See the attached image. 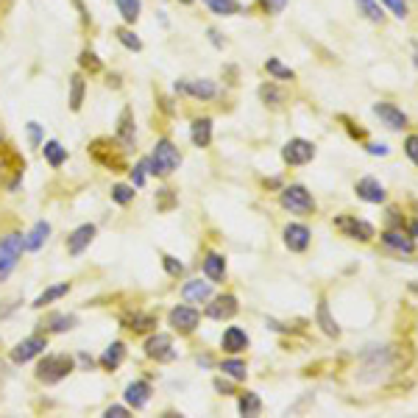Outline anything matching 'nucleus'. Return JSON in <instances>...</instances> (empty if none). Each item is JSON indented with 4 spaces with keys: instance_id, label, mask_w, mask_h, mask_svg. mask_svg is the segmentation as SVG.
Returning a JSON list of instances; mask_svg holds the SVG:
<instances>
[{
    "instance_id": "nucleus-1",
    "label": "nucleus",
    "mask_w": 418,
    "mask_h": 418,
    "mask_svg": "<svg viewBox=\"0 0 418 418\" xmlns=\"http://www.w3.org/2000/svg\"><path fill=\"white\" fill-rule=\"evenodd\" d=\"M399 368V351L396 346H368L360 354L357 382L360 385H379Z\"/></svg>"
},
{
    "instance_id": "nucleus-2",
    "label": "nucleus",
    "mask_w": 418,
    "mask_h": 418,
    "mask_svg": "<svg viewBox=\"0 0 418 418\" xmlns=\"http://www.w3.org/2000/svg\"><path fill=\"white\" fill-rule=\"evenodd\" d=\"M145 159H148V176L167 179V176H173V173L179 170V165H182V151L176 148L173 139L162 137V139H156L151 156H145Z\"/></svg>"
},
{
    "instance_id": "nucleus-3",
    "label": "nucleus",
    "mask_w": 418,
    "mask_h": 418,
    "mask_svg": "<svg viewBox=\"0 0 418 418\" xmlns=\"http://www.w3.org/2000/svg\"><path fill=\"white\" fill-rule=\"evenodd\" d=\"M75 371V360L68 354H45L37 365V379L42 385H59Z\"/></svg>"
},
{
    "instance_id": "nucleus-4",
    "label": "nucleus",
    "mask_w": 418,
    "mask_h": 418,
    "mask_svg": "<svg viewBox=\"0 0 418 418\" xmlns=\"http://www.w3.org/2000/svg\"><path fill=\"white\" fill-rule=\"evenodd\" d=\"M23 254H25V234L23 232H8L0 240V281H6L14 274Z\"/></svg>"
},
{
    "instance_id": "nucleus-5",
    "label": "nucleus",
    "mask_w": 418,
    "mask_h": 418,
    "mask_svg": "<svg viewBox=\"0 0 418 418\" xmlns=\"http://www.w3.org/2000/svg\"><path fill=\"white\" fill-rule=\"evenodd\" d=\"M279 204L281 209L293 212V215H312L315 212V198L304 184H290L279 193Z\"/></svg>"
},
{
    "instance_id": "nucleus-6",
    "label": "nucleus",
    "mask_w": 418,
    "mask_h": 418,
    "mask_svg": "<svg viewBox=\"0 0 418 418\" xmlns=\"http://www.w3.org/2000/svg\"><path fill=\"white\" fill-rule=\"evenodd\" d=\"M315 142H310V139L304 137H293L284 142V148H281V159H284V165H290V167H301V165H307V162H312L315 159Z\"/></svg>"
},
{
    "instance_id": "nucleus-7",
    "label": "nucleus",
    "mask_w": 418,
    "mask_h": 418,
    "mask_svg": "<svg viewBox=\"0 0 418 418\" xmlns=\"http://www.w3.org/2000/svg\"><path fill=\"white\" fill-rule=\"evenodd\" d=\"M179 95H190L196 101H215L217 98V84L212 78H179L173 84Z\"/></svg>"
},
{
    "instance_id": "nucleus-8",
    "label": "nucleus",
    "mask_w": 418,
    "mask_h": 418,
    "mask_svg": "<svg viewBox=\"0 0 418 418\" xmlns=\"http://www.w3.org/2000/svg\"><path fill=\"white\" fill-rule=\"evenodd\" d=\"M167 321H170L173 332H179V335H193V332L198 329V324H201V312H198L196 307H190V304H176V307L170 310Z\"/></svg>"
},
{
    "instance_id": "nucleus-9",
    "label": "nucleus",
    "mask_w": 418,
    "mask_h": 418,
    "mask_svg": "<svg viewBox=\"0 0 418 418\" xmlns=\"http://www.w3.org/2000/svg\"><path fill=\"white\" fill-rule=\"evenodd\" d=\"M45 348H48V335H28L25 341H20L17 346L11 348V362H17V365H25V362H31V360H37L39 354H45Z\"/></svg>"
},
{
    "instance_id": "nucleus-10",
    "label": "nucleus",
    "mask_w": 418,
    "mask_h": 418,
    "mask_svg": "<svg viewBox=\"0 0 418 418\" xmlns=\"http://www.w3.org/2000/svg\"><path fill=\"white\" fill-rule=\"evenodd\" d=\"M145 357L156 360V362H173L176 360V348H173V338L167 332H153L145 341Z\"/></svg>"
},
{
    "instance_id": "nucleus-11",
    "label": "nucleus",
    "mask_w": 418,
    "mask_h": 418,
    "mask_svg": "<svg viewBox=\"0 0 418 418\" xmlns=\"http://www.w3.org/2000/svg\"><path fill=\"white\" fill-rule=\"evenodd\" d=\"M374 115H376L391 132L407 129V115H405L396 103H391V101H376V103H374Z\"/></svg>"
},
{
    "instance_id": "nucleus-12",
    "label": "nucleus",
    "mask_w": 418,
    "mask_h": 418,
    "mask_svg": "<svg viewBox=\"0 0 418 418\" xmlns=\"http://www.w3.org/2000/svg\"><path fill=\"white\" fill-rule=\"evenodd\" d=\"M281 237H284V246L293 254H304L310 248V243H312V232L304 223H287L284 232H281Z\"/></svg>"
},
{
    "instance_id": "nucleus-13",
    "label": "nucleus",
    "mask_w": 418,
    "mask_h": 418,
    "mask_svg": "<svg viewBox=\"0 0 418 418\" xmlns=\"http://www.w3.org/2000/svg\"><path fill=\"white\" fill-rule=\"evenodd\" d=\"M95 234H98V226H95V223H81L78 229H72V232H70V237H68V254L70 257H81V254L92 246Z\"/></svg>"
},
{
    "instance_id": "nucleus-14",
    "label": "nucleus",
    "mask_w": 418,
    "mask_h": 418,
    "mask_svg": "<svg viewBox=\"0 0 418 418\" xmlns=\"http://www.w3.org/2000/svg\"><path fill=\"white\" fill-rule=\"evenodd\" d=\"M237 310H240L237 296L223 293V296H217V298H209L207 318H212V321H229V318H234V315H237Z\"/></svg>"
},
{
    "instance_id": "nucleus-15",
    "label": "nucleus",
    "mask_w": 418,
    "mask_h": 418,
    "mask_svg": "<svg viewBox=\"0 0 418 418\" xmlns=\"http://www.w3.org/2000/svg\"><path fill=\"white\" fill-rule=\"evenodd\" d=\"M134 139H137V129H134V112H132V106H123V112H120V118H118L115 142H118L123 151H132V148H134Z\"/></svg>"
},
{
    "instance_id": "nucleus-16",
    "label": "nucleus",
    "mask_w": 418,
    "mask_h": 418,
    "mask_svg": "<svg viewBox=\"0 0 418 418\" xmlns=\"http://www.w3.org/2000/svg\"><path fill=\"white\" fill-rule=\"evenodd\" d=\"M335 226L351 237V240H360V243H368L371 237H374V226L368 223V220H357L354 215H346V217H338L335 220Z\"/></svg>"
},
{
    "instance_id": "nucleus-17",
    "label": "nucleus",
    "mask_w": 418,
    "mask_h": 418,
    "mask_svg": "<svg viewBox=\"0 0 418 418\" xmlns=\"http://www.w3.org/2000/svg\"><path fill=\"white\" fill-rule=\"evenodd\" d=\"M354 193H357V198H362L365 204H385V198H388V193H385L382 182H379V179H374V176L360 179V182L354 184Z\"/></svg>"
},
{
    "instance_id": "nucleus-18",
    "label": "nucleus",
    "mask_w": 418,
    "mask_h": 418,
    "mask_svg": "<svg viewBox=\"0 0 418 418\" xmlns=\"http://www.w3.org/2000/svg\"><path fill=\"white\" fill-rule=\"evenodd\" d=\"M151 393H153V388H151L148 379H134V382L126 385L123 399H126V405H129L132 410H142V407L151 402Z\"/></svg>"
},
{
    "instance_id": "nucleus-19",
    "label": "nucleus",
    "mask_w": 418,
    "mask_h": 418,
    "mask_svg": "<svg viewBox=\"0 0 418 418\" xmlns=\"http://www.w3.org/2000/svg\"><path fill=\"white\" fill-rule=\"evenodd\" d=\"M182 298L187 304H207L212 298V281H204V279H190L182 284Z\"/></svg>"
},
{
    "instance_id": "nucleus-20",
    "label": "nucleus",
    "mask_w": 418,
    "mask_h": 418,
    "mask_svg": "<svg viewBox=\"0 0 418 418\" xmlns=\"http://www.w3.org/2000/svg\"><path fill=\"white\" fill-rule=\"evenodd\" d=\"M84 98H87V72H72L68 81V103L70 112H81L84 106Z\"/></svg>"
},
{
    "instance_id": "nucleus-21",
    "label": "nucleus",
    "mask_w": 418,
    "mask_h": 418,
    "mask_svg": "<svg viewBox=\"0 0 418 418\" xmlns=\"http://www.w3.org/2000/svg\"><path fill=\"white\" fill-rule=\"evenodd\" d=\"M251 343V338L246 335V329H240V327H229L226 332H223V338H220V348L226 351V354H243L246 348Z\"/></svg>"
},
{
    "instance_id": "nucleus-22",
    "label": "nucleus",
    "mask_w": 418,
    "mask_h": 418,
    "mask_svg": "<svg viewBox=\"0 0 418 418\" xmlns=\"http://www.w3.org/2000/svg\"><path fill=\"white\" fill-rule=\"evenodd\" d=\"M382 243H385L388 248L399 251V254H413V251H416V240L407 237V234L399 232V229H388V232H382Z\"/></svg>"
},
{
    "instance_id": "nucleus-23",
    "label": "nucleus",
    "mask_w": 418,
    "mask_h": 418,
    "mask_svg": "<svg viewBox=\"0 0 418 418\" xmlns=\"http://www.w3.org/2000/svg\"><path fill=\"white\" fill-rule=\"evenodd\" d=\"M201 268H204V277H207L212 284H220V281L226 279V260H223V254L209 251L207 257H204V262H201Z\"/></svg>"
},
{
    "instance_id": "nucleus-24",
    "label": "nucleus",
    "mask_w": 418,
    "mask_h": 418,
    "mask_svg": "<svg viewBox=\"0 0 418 418\" xmlns=\"http://www.w3.org/2000/svg\"><path fill=\"white\" fill-rule=\"evenodd\" d=\"M42 327H45V332H51V335H62V332H70V329L78 327V318H75L72 312H53V315H48V321H45Z\"/></svg>"
},
{
    "instance_id": "nucleus-25",
    "label": "nucleus",
    "mask_w": 418,
    "mask_h": 418,
    "mask_svg": "<svg viewBox=\"0 0 418 418\" xmlns=\"http://www.w3.org/2000/svg\"><path fill=\"white\" fill-rule=\"evenodd\" d=\"M190 139L196 148H209L212 145V118H196L190 126Z\"/></svg>"
},
{
    "instance_id": "nucleus-26",
    "label": "nucleus",
    "mask_w": 418,
    "mask_h": 418,
    "mask_svg": "<svg viewBox=\"0 0 418 418\" xmlns=\"http://www.w3.org/2000/svg\"><path fill=\"white\" fill-rule=\"evenodd\" d=\"M42 156L51 167H62L68 162V148L59 142V139H45L42 142Z\"/></svg>"
},
{
    "instance_id": "nucleus-27",
    "label": "nucleus",
    "mask_w": 418,
    "mask_h": 418,
    "mask_svg": "<svg viewBox=\"0 0 418 418\" xmlns=\"http://www.w3.org/2000/svg\"><path fill=\"white\" fill-rule=\"evenodd\" d=\"M51 237V223L48 220H39L34 223V229L25 234V251H39Z\"/></svg>"
},
{
    "instance_id": "nucleus-28",
    "label": "nucleus",
    "mask_w": 418,
    "mask_h": 418,
    "mask_svg": "<svg viewBox=\"0 0 418 418\" xmlns=\"http://www.w3.org/2000/svg\"><path fill=\"white\" fill-rule=\"evenodd\" d=\"M126 360V343H120V341H115V343H109L106 351L101 354V368H106V371H115V368H120V362Z\"/></svg>"
},
{
    "instance_id": "nucleus-29",
    "label": "nucleus",
    "mask_w": 418,
    "mask_h": 418,
    "mask_svg": "<svg viewBox=\"0 0 418 418\" xmlns=\"http://www.w3.org/2000/svg\"><path fill=\"white\" fill-rule=\"evenodd\" d=\"M209 8V14H215V17H237V14H243V3L240 0H204Z\"/></svg>"
},
{
    "instance_id": "nucleus-30",
    "label": "nucleus",
    "mask_w": 418,
    "mask_h": 418,
    "mask_svg": "<svg viewBox=\"0 0 418 418\" xmlns=\"http://www.w3.org/2000/svg\"><path fill=\"white\" fill-rule=\"evenodd\" d=\"M220 371H223V376H229V379H234V382H243V379L248 376V365H246V360H240L237 354H232L229 360H223V362H220Z\"/></svg>"
},
{
    "instance_id": "nucleus-31",
    "label": "nucleus",
    "mask_w": 418,
    "mask_h": 418,
    "mask_svg": "<svg viewBox=\"0 0 418 418\" xmlns=\"http://www.w3.org/2000/svg\"><path fill=\"white\" fill-rule=\"evenodd\" d=\"M354 6H357V11H360L368 23H376V25L385 23V8H382L379 0H354Z\"/></svg>"
},
{
    "instance_id": "nucleus-32",
    "label": "nucleus",
    "mask_w": 418,
    "mask_h": 418,
    "mask_svg": "<svg viewBox=\"0 0 418 418\" xmlns=\"http://www.w3.org/2000/svg\"><path fill=\"white\" fill-rule=\"evenodd\" d=\"M123 324L132 332H151V329H156V315H151V312H132V315L123 318Z\"/></svg>"
},
{
    "instance_id": "nucleus-33",
    "label": "nucleus",
    "mask_w": 418,
    "mask_h": 418,
    "mask_svg": "<svg viewBox=\"0 0 418 418\" xmlns=\"http://www.w3.org/2000/svg\"><path fill=\"white\" fill-rule=\"evenodd\" d=\"M70 293V281H62V284H53V287H48L45 293H39L37 298H34V310H42L45 304H53V301H59V298H65Z\"/></svg>"
},
{
    "instance_id": "nucleus-34",
    "label": "nucleus",
    "mask_w": 418,
    "mask_h": 418,
    "mask_svg": "<svg viewBox=\"0 0 418 418\" xmlns=\"http://www.w3.org/2000/svg\"><path fill=\"white\" fill-rule=\"evenodd\" d=\"M318 324H321V329L329 335V338H341V327H338V321L329 315V304H327V298H321L318 301Z\"/></svg>"
},
{
    "instance_id": "nucleus-35",
    "label": "nucleus",
    "mask_w": 418,
    "mask_h": 418,
    "mask_svg": "<svg viewBox=\"0 0 418 418\" xmlns=\"http://www.w3.org/2000/svg\"><path fill=\"white\" fill-rule=\"evenodd\" d=\"M115 8L126 25H134L142 14V0H115Z\"/></svg>"
},
{
    "instance_id": "nucleus-36",
    "label": "nucleus",
    "mask_w": 418,
    "mask_h": 418,
    "mask_svg": "<svg viewBox=\"0 0 418 418\" xmlns=\"http://www.w3.org/2000/svg\"><path fill=\"white\" fill-rule=\"evenodd\" d=\"M260 101L265 103V106H281L284 103V89L279 87L277 81H265L262 87H260Z\"/></svg>"
},
{
    "instance_id": "nucleus-37",
    "label": "nucleus",
    "mask_w": 418,
    "mask_h": 418,
    "mask_svg": "<svg viewBox=\"0 0 418 418\" xmlns=\"http://www.w3.org/2000/svg\"><path fill=\"white\" fill-rule=\"evenodd\" d=\"M265 72L274 78V81H293L296 78V70L287 68V65H281V59H277V56H271V59H265Z\"/></svg>"
},
{
    "instance_id": "nucleus-38",
    "label": "nucleus",
    "mask_w": 418,
    "mask_h": 418,
    "mask_svg": "<svg viewBox=\"0 0 418 418\" xmlns=\"http://www.w3.org/2000/svg\"><path fill=\"white\" fill-rule=\"evenodd\" d=\"M115 37H118V42H120L126 51H132V53H139V51H142V39L137 37L134 28L120 25V28H115Z\"/></svg>"
},
{
    "instance_id": "nucleus-39",
    "label": "nucleus",
    "mask_w": 418,
    "mask_h": 418,
    "mask_svg": "<svg viewBox=\"0 0 418 418\" xmlns=\"http://www.w3.org/2000/svg\"><path fill=\"white\" fill-rule=\"evenodd\" d=\"M237 410H240L243 416H260L262 399H260L254 391H246V393H240V399H237Z\"/></svg>"
},
{
    "instance_id": "nucleus-40",
    "label": "nucleus",
    "mask_w": 418,
    "mask_h": 418,
    "mask_svg": "<svg viewBox=\"0 0 418 418\" xmlns=\"http://www.w3.org/2000/svg\"><path fill=\"white\" fill-rule=\"evenodd\" d=\"M78 68H81V72L98 75V72H103V62L98 59V53H95L92 48H84V51L78 53Z\"/></svg>"
},
{
    "instance_id": "nucleus-41",
    "label": "nucleus",
    "mask_w": 418,
    "mask_h": 418,
    "mask_svg": "<svg viewBox=\"0 0 418 418\" xmlns=\"http://www.w3.org/2000/svg\"><path fill=\"white\" fill-rule=\"evenodd\" d=\"M134 190H137L134 184H112V201L118 207H129L134 201V196H137Z\"/></svg>"
},
{
    "instance_id": "nucleus-42",
    "label": "nucleus",
    "mask_w": 418,
    "mask_h": 418,
    "mask_svg": "<svg viewBox=\"0 0 418 418\" xmlns=\"http://www.w3.org/2000/svg\"><path fill=\"white\" fill-rule=\"evenodd\" d=\"M379 3L388 6L391 14H393L396 20H407V17H410V6H407V0H379Z\"/></svg>"
},
{
    "instance_id": "nucleus-43",
    "label": "nucleus",
    "mask_w": 418,
    "mask_h": 418,
    "mask_svg": "<svg viewBox=\"0 0 418 418\" xmlns=\"http://www.w3.org/2000/svg\"><path fill=\"white\" fill-rule=\"evenodd\" d=\"M162 268H165V274L173 279H179L184 274V262H179L176 257H170V254H162Z\"/></svg>"
},
{
    "instance_id": "nucleus-44",
    "label": "nucleus",
    "mask_w": 418,
    "mask_h": 418,
    "mask_svg": "<svg viewBox=\"0 0 418 418\" xmlns=\"http://www.w3.org/2000/svg\"><path fill=\"white\" fill-rule=\"evenodd\" d=\"M25 132H28V142H31V148H42V142H45V129H42V123L31 120V123L25 126Z\"/></svg>"
},
{
    "instance_id": "nucleus-45",
    "label": "nucleus",
    "mask_w": 418,
    "mask_h": 418,
    "mask_svg": "<svg viewBox=\"0 0 418 418\" xmlns=\"http://www.w3.org/2000/svg\"><path fill=\"white\" fill-rule=\"evenodd\" d=\"M257 6H260L262 14L277 17V14H281V11L287 8V0H257Z\"/></svg>"
},
{
    "instance_id": "nucleus-46",
    "label": "nucleus",
    "mask_w": 418,
    "mask_h": 418,
    "mask_svg": "<svg viewBox=\"0 0 418 418\" xmlns=\"http://www.w3.org/2000/svg\"><path fill=\"white\" fill-rule=\"evenodd\" d=\"M145 179H148V159H145V156H142V159H139L137 165H134V167H132V184H134V187H142V184H145Z\"/></svg>"
},
{
    "instance_id": "nucleus-47",
    "label": "nucleus",
    "mask_w": 418,
    "mask_h": 418,
    "mask_svg": "<svg viewBox=\"0 0 418 418\" xmlns=\"http://www.w3.org/2000/svg\"><path fill=\"white\" fill-rule=\"evenodd\" d=\"M405 153H407V159L418 167V134H407V137H405Z\"/></svg>"
},
{
    "instance_id": "nucleus-48",
    "label": "nucleus",
    "mask_w": 418,
    "mask_h": 418,
    "mask_svg": "<svg viewBox=\"0 0 418 418\" xmlns=\"http://www.w3.org/2000/svg\"><path fill=\"white\" fill-rule=\"evenodd\" d=\"M103 416L106 418H129L132 416V407H129V405H112V407L103 410Z\"/></svg>"
},
{
    "instance_id": "nucleus-49",
    "label": "nucleus",
    "mask_w": 418,
    "mask_h": 418,
    "mask_svg": "<svg viewBox=\"0 0 418 418\" xmlns=\"http://www.w3.org/2000/svg\"><path fill=\"white\" fill-rule=\"evenodd\" d=\"M72 6H75V11H78L81 25H84V28H87V25H92V17H89V8L84 6V0H72Z\"/></svg>"
},
{
    "instance_id": "nucleus-50",
    "label": "nucleus",
    "mask_w": 418,
    "mask_h": 418,
    "mask_svg": "<svg viewBox=\"0 0 418 418\" xmlns=\"http://www.w3.org/2000/svg\"><path fill=\"white\" fill-rule=\"evenodd\" d=\"M365 151H368L371 156H388V153H391V148H388L385 142H368Z\"/></svg>"
},
{
    "instance_id": "nucleus-51",
    "label": "nucleus",
    "mask_w": 418,
    "mask_h": 418,
    "mask_svg": "<svg viewBox=\"0 0 418 418\" xmlns=\"http://www.w3.org/2000/svg\"><path fill=\"white\" fill-rule=\"evenodd\" d=\"M207 37H209V42H212L217 51H223V48H226V39L220 37V31H217V28H207Z\"/></svg>"
},
{
    "instance_id": "nucleus-52",
    "label": "nucleus",
    "mask_w": 418,
    "mask_h": 418,
    "mask_svg": "<svg viewBox=\"0 0 418 418\" xmlns=\"http://www.w3.org/2000/svg\"><path fill=\"white\" fill-rule=\"evenodd\" d=\"M17 307H20V298H17V301H6V307H0V318H8Z\"/></svg>"
},
{
    "instance_id": "nucleus-53",
    "label": "nucleus",
    "mask_w": 418,
    "mask_h": 418,
    "mask_svg": "<svg viewBox=\"0 0 418 418\" xmlns=\"http://www.w3.org/2000/svg\"><path fill=\"white\" fill-rule=\"evenodd\" d=\"M215 391H217V393H232V385L223 382V379H215Z\"/></svg>"
},
{
    "instance_id": "nucleus-54",
    "label": "nucleus",
    "mask_w": 418,
    "mask_h": 418,
    "mask_svg": "<svg viewBox=\"0 0 418 418\" xmlns=\"http://www.w3.org/2000/svg\"><path fill=\"white\" fill-rule=\"evenodd\" d=\"M78 362H81L84 368H92V365H95V360H92L89 354H78Z\"/></svg>"
},
{
    "instance_id": "nucleus-55",
    "label": "nucleus",
    "mask_w": 418,
    "mask_h": 418,
    "mask_svg": "<svg viewBox=\"0 0 418 418\" xmlns=\"http://www.w3.org/2000/svg\"><path fill=\"white\" fill-rule=\"evenodd\" d=\"M410 237H416V240H418V220H413V223H410Z\"/></svg>"
},
{
    "instance_id": "nucleus-56",
    "label": "nucleus",
    "mask_w": 418,
    "mask_h": 418,
    "mask_svg": "<svg viewBox=\"0 0 418 418\" xmlns=\"http://www.w3.org/2000/svg\"><path fill=\"white\" fill-rule=\"evenodd\" d=\"M176 3H182V6H193L196 0H176Z\"/></svg>"
},
{
    "instance_id": "nucleus-57",
    "label": "nucleus",
    "mask_w": 418,
    "mask_h": 418,
    "mask_svg": "<svg viewBox=\"0 0 418 418\" xmlns=\"http://www.w3.org/2000/svg\"><path fill=\"white\" fill-rule=\"evenodd\" d=\"M413 65H416V70H418V51L413 53Z\"/></svg>"
},
{
    "instance_id": "nucleus-58",
    "label": "nucleus",
    "mask_w": 418,
    "mask_h": 418,
    "mask_svg": "<svg viewBox=\"0 0 418 418\" xmlns=\"http://www.w3.org/2000/svg\"><path fill=\"white\" fill-rule=\"evenodd\" d=\"M6 3H8V0H0V8H3V6H6Z\"/></svg>"
},
{
    "instance_id": "nucleus-59",
    "label": "nucleus",
    "mask_w": 418,
    "mask_h": 418,
    "mask_svg": "<svg viewBox=\"0 0 418 418\" xmlns=\"http://www.w3.org/2000/svg\"><path fill=\"white\" fill-rule=\"evenodd\" d=\"M413 3H416V6H418V0H413Z\"/></svg>"
}]
</instances>
